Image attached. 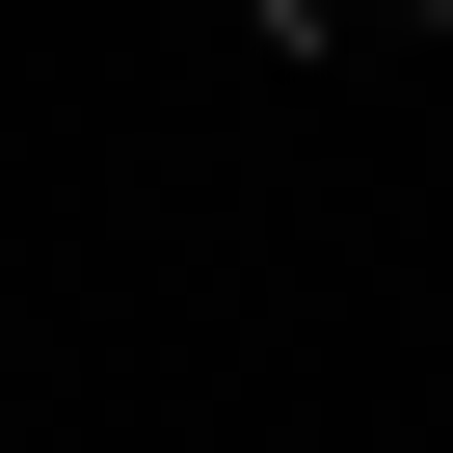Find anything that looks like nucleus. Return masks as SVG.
Wrapping results in <instances>:
<instances>
[{
	"label": "nucleus",
	"mask_w": 453,
	"mask_h": 453,
	"mask_svg": "<svg viewBox=\"0 0 453 453\" xmlns=\"http://www.w3.org/2000/svg\"><path fill=\"white\" fill-rule=\"evenodd\" d=\"M267 27H294V54H347V27H426V0H267Z\"/></svg>",
	"instance_id": "obj_1"
}]
</instances>
